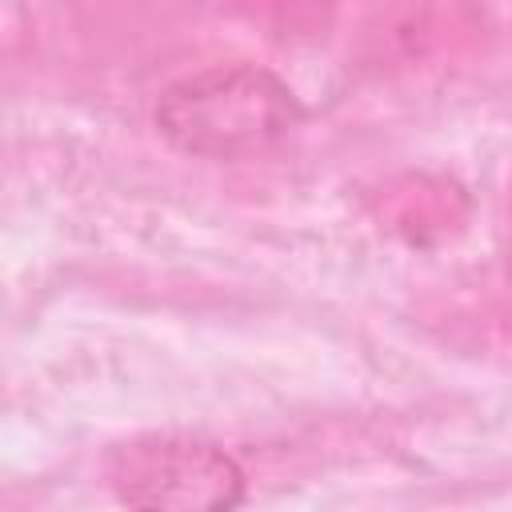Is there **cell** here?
Segmentation results:
<instances>
[{
    "label": "cell",
    "instance_id": "7a4b0ae2",
    "mask_svg": "<svg viewBox=\"0 0 512 512\" xmlns=\"http://www.w3.org/2000/svg\"><path fill=\"white\" fill-rule=\"evenodd\" d=\"M104 476L128 512H236L244 500L240 464L188 436H136L108 452Z\"/></svg>",
    "mask_w": 512,
    "mask_h": 512
},
{
    "label": "cell",
    "instance_id": "6da1fadb",
    "mask_svg": "<svg viewBox=\"0 0 512 512\" xmlns=\"http://www.w3.org/2000/svg\"><path fill=\"white\" fill-rule=\"evenodd\" d=\"M304 120L292 88L256 64H224L196 76H184L164 88L156 100L160 136L204 160L256 156L280 144Z\"/></svg>",
    "mask_w": 512,
    "mask_h": 512
}]
</instances>
